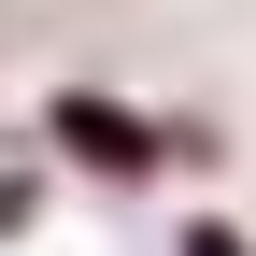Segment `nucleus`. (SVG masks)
Wrapping results in <instances>:
<instances>
[{"instance_id": "nucleus-2", "label": "nucleus", "mask_w": 256, "mask_h": 256, "mask_svg": "<svg viewBox=\"0 0 256 256\" xmlns=\"http://www.w3.org/2000/svg\"><path fill=\"white\" fill-rule=\"evenodd\" d=\"M185 256H242V242H228V228H200V242H185Z\"/></svg>"}, {"instance_id": "nucleus-1", "label": "nucleus", "mask_w": 256, "mask_h": 256, "mask_svg": "<svg viewBox=\"0 0 256 256\" xmlns=\"http://www.w3.org/2000/svg\"><path fill=\"white\" fill-rule=\"evenodd\" d=\"M57 142H72L86 171H156V156H171V142H156V128H128L114 100H57Z\"/></svg>"}]
</instances>
